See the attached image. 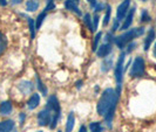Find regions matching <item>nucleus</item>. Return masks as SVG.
I'll list each match as a JSON object with an SVG mask.
<instances>
[{
	"label": "nucleus",
	"instance_id": "obj_15",
	"mask_svg": "<svg viewBox=\"0 0 156 132\" xmlns=\"http://www.w3.org/2000/svg\"><path fill=\"white\" fill-rule=\"evenodd\" d=\"M76 4H78V2H75V1L67 0V1L65 2V7L67 8V9H69V11H72V12H75L78 15H81V12H80L79 7L76 6Z\"/></svg>",
	"mask_w": 156,
	"mask_h": 132
},
{
	"label": "nucleus",
	"instance_id": "obj_37",
	"mask_svg": "<svg viewBox=\"0 0 156 132\" xmlns=\"http://www.w3.org/2000/svg\"><path fill=\"white\" fill-rule=\"evenodd\" d=\"M23 120H25V115L21 113V115H20V123H21V124L23 123Z\"/></svg>",
	"mask_w": 156,
	"mask_h": 132
},
{
	"label": "nucleus",
	"instance_id": "obj_34",
	"mask_svg": "<svg viewBox=\"0 0 156 132\" xmlns=\"http://www.w3.org/2000/svg\"><path fill=\"white\" fill-rule=\"evenodd\" d=\"M79 132H87L86 126H83V125H82V126H81V127H80V130H79Z\"/></svg>",
	"mask_w": 156,
	"mask_h": 132
},
{
	"label": "nucleus",
	"instance_id": "obj_11",
	"mask_svg": "<svg viewBox=\"0 0 156 132\" xmlns=\"http://www.w3.org/2000/svg\"><path fill=\"white\" fill-rule=\"evenodd\" d=\"M40 104V96L38 95V93H33L31 96V98L28 100V102H27V105H28V108L31 110L35 109L38 105Z\"/></svg>",
	"mask_w": 156,
	"mask_h": 132
},
{
	"label": "nucleus",
	"instance_id": "obj_4",
	"mask_svg": "<svg viewBox=\"0 0 156 132\" xmlns=\"http://www.w3.org/2000/svg\"><path fill=\"white\" fill-rule=\"evenodd\" d=\"M144 60L141 57V56H137L133 62V66L129 70V75L132 77H142L144 75Z\"/></svg>",
	"mask_w": 156,
	"mask_h": 132
},
{
	"label": "nucleus",
	"instance_id": "obj_24",
	"mask_svg": "<svg viewBox=\"0 0 156 132\" xmlns=\"http://www.w3.org/2000/svg\"><path fill=\"white\" fill-rule=\"evenodd\" d=\"M110 11H112V7H110L109 5H108V6H107V8H106V15H105V20H103V26H107V25L109 23Z\"/></svg>",
	"mask_w": 156,
	"mask_h": 132
},
{
	"label": "nucleus",
	"instance_id": "obj_40",
	"mask_svg": "<svg viewBox=\"0 0 156 132\" xmlns=\"http://www.w3.org/2000/svg\"><path fill=\"white\" fill-rule=\"evenodd\" d=\"M11 132H16V131H13V130H12V131H11Z\"/></svg>",
	"mask_w": 156,
	"mask_h": 132
},
{
	"label": "nucleus",
	"instance_id": "obj_26",
	"mask_svg": "<svg viewBox=\"0 0 156 132\" xmlns=\"http://www.w3.org/2000/svg\"><path fill=\"white\" fill-rule=\"evenodd\" d=\"M85 22H86V25L88 26V28H89L90 31H93V25H92V20H90V15H89V14H86V15H85Z\"/></svg>",
	"mask_w": 156,
	"mask_h": 132
},
{
	"label": "nucleus",
	"instance_id": "obj_28",
	"mask_svg": "<svg viewBox=\"0 0 156 132\" xmlns=\"http://www.w3.org/2000/svg\"><path fill=\"white\" fill-rule=\"evenodd\" d=\"M55 8V4L53 2V0H48V5H47V7L44 9V12H48V11H51V9H54Z\"/></svg>",
	"mask_w": 156,
	"mask_h": 132
},
{
	"label": "nucleus",
	"instance_id": "obj_16",
	"mask_svg": "<svg viewBox=\"0 0 156 132\" xmlns=\"http://www.w3.org/2000/svg\"><path fill=\"white\" fill-rule=\"evenodd\" d=\"M74 125H75V117L74 113L70 112L67 118V124H66V132H72V130L74 129Z\"/></svg>",
	"mask_w": 156,
	"mask_h": 132
},
{
	"label": "nucleus",
	"instance_id": "obj_12",
	"mask_svg": "<svg viewBox=\"0 0 156 132\" xmlns=\"http://www.w3.org/2000/svg\"><path fill=\"white\" fill-rule=\"evenodd\" d=\"M33 88H34V86L32 84L30 81H23V82H21L20 83V86H19V89L23 91V93H25V95H27V93H30L33 90Z\"/></svg>",
	"mask_w": 156,
	"mask_h": 132
},
{
	"label": "nucleus",
	"instance_id": "obj_23",
	"mask_svg": "<svg viewBox=\"0 0 156 132\" xmlns=\"http://www.w3.org/2000/svg\"><path fill=\"white\" fill-rule=\"evenodd\" d=\"M102 38V33H98L94 38V42H93V52H96L98 50V45L100 42V39Z\"/></svg>",
	"mask_w": 156,
	"mask_h": 132
},
{
	"label": "nucleus",
	"instance_id": "obj_41",
	"mask_svg": "<svg viewBox=\"0 0 156 132\" xmlns=\"http://www.w3.org/2000/svg\"><path fill=\"white\" fill-rule=\"evenodd\" d=\"M142 1H147V0H142Z\"/></svg>",
	"mask_w": 156,
	"mask_h": 132
},
{
	"label": "nucleus",
	"instance_id": "obj_6",
	"mask_svg": "<svg viewBox=\"0 0 156 132\" xmlns=\"http://www.w3.org/2000/svg\"><path fill=\"white\" fill-rule=\"evenodd\" d=\"M123 71H125V53H121V55L119 56L116 66H115V80H116L117 88H121Z\"/></svg>",
	"mask_w": 156,
	"mask_h": 132
},
{
	"label": "nucleus",
	"instance_id": "obj_14",
	"mask_svg": "<svg viewBox=\"0 0 156 132\" xmlns=\"http://www.w3.org/2000/svg\"><path fill=\"white\" fill-rule=\"evenodd\" d=\"M7 45H8V41L6 35L2 32H0V56L4 54L5 50L7 49Z\"/></svg>",
	"mask_w": 156,
	"mask_h": 132
},
{
	"label": "nucleus",
	"instance_id": "obj_19",
	"mask_svg": "<svg viewBox=\"0 0 156 132\" xmlns=\"http://www.w3.org/2000/svg\"><path fill=\"white\" fill-rule=\"evenodd\" d=\"M89 127H90V131H92V132H102V131H103V127H102V125L100 124L99 122L90 123Z\"/></svg>",
	"mask_w": 156,
	"mask_h": 132
},
{
	"label": "nucleus",
	"instance_id": "obj_1",
	"mask_svg": "<svg viewBox=\"0 0 156 132\" xmlns=\"http://www.w3.org/2000/svg\"><path fill=\"white\" fill-rule=\"evenodd\" d=\"M120 93H121V88H117L116 90L108 88L102 93L101 97L98 103V113L100 116H103L107 124L112 125V120L114 118V113H115V109H116V104L119 102V97H120Z\"/></svg>",
	"mask_w": 156,
	"mask_h": 132
},
{
	"label": "nucleus",
	"instance_id": "obj_35",
	"mask_svg": "<svg viewBox=\"0 0 156 132\" xmlns=\"http://www.w3.org/2000/svg\"><path fill=\"white\" fill-rule=\"evenodd\" d=\"M0 5L1 6H6L7 5V1L6 0H0Z\"/></svg>",
	"mask_w": 156,
	"mask_h": 132
},
{
	"label": "nucleus",
	"instance_id": "obj_2",
	"mask_svg": "<svg viewBox=\"0 0 156 132\" xmlns=\"http://www.w3.org/2000/svg\"><path fill=\"white\" fill-rule=\"evenodd\" d=\"M60 113L61 110L58 98L55 96H51L47 101L45 109H42L38 113V123L41 126L49 125L51 129H55L60 118Z\"/></svg>",
	"mask_w": 156,
	"mask_h": 132
},
{
	"label": "nucleus",
	"instance_id": "obj_3",
	"mask_svg": "<svg viewBox=\"0 0 156 132\" xmlns=\"http://www.w3.org/2000/svg\"><path fill=\"white\" fill-rule=\"evenodd\" d=\"M143 34H144V28H143V27L133 28V29H130V31L126 32L125 34H122V35L115 38V39H114V42H115V45H116L120 49H123L127 45H129L130 42H133L134 39L139 38V36L143 35Z\"/></svg>",
	"mask_w": 156,
	"mask_h": 132
},
{
	"label": "nucleus",
	"instance_id": "obj_7",
	"mask_svg": "<svg viewBox=\"0 0 156 132\" xmlns=\"http://www.w3.org/2000/svg\"><path fill=\"white\" fill-rule=\"evenodd\" d=\"M129 5H130V0H125V1L121 2V5L117 7L116 20L119 22H120L121 20H123L125 16L127 15V12L129 11Z\"/></svg>",
	"mask_w": 156,
	"mask_h": 132
},
{
	"label": "nucleus",
	"instance_id": "obj_13",
	"mask_svg": "<svg viewBox=\"0 0 156 132\" xmlns=\"http://www.w3.org/2000/svg\"><path fill=\"white\" fill-rule=\"evenodd\" d=\"M12 103L11 102H2L0 104V113L1 115H8L12 112Z\"/></svg>",
	"mask_w": 156,
	"mask_h": 132
},
{
	"label": "nucleus",
	"instance_id": "obj_42",
	"mask_svg": "<svg viewBox=\"0 0 156 132\" xmlns=\"http://www.w3.org/2000/svg\"><path fill=\"white\" fill-rule=\"evenodd\" d=\"M37 132H42V131H37Z\"/></svg>",
	"mask_w": 156,
	"mask_h": 132
},
{
	"label": "nucleus",
	"instance_id": "obj_27",
	"mask_svg": "<svg viewBox=\"0 0 156 132\" xmlns=\"http://www.w3.org/2000/svg\"><path fill=\"white\" fill-rule=\"evenodd\" d=\"M99 19H100V18H99V15H98V14H95V15H94V18H93V31L92 32H95L96 31V29H98V25H99Z\"/></svg>",
	"mask_w": 156,
	"mask_h": 132
},
{
	"label": "nucleus",
	"instance_id": "obj_9",
	"mask_svg": "<svg viewBox=\"0 0 156 132\" xmlns=\"http://www.w3.org/2000/svg\"><path fill=\"white\" fill-rule=\"evenodd\" d=\"M154 39H155V31H154V28H150L148 32V35H147V38L144 40V50L146 52L150 48V45L153 43Z\"/></svg>",
	"mask_w": 156,
	"mask_h": 132
},
{
	"label": "nucleus",
	"instance_id": "obj_43",
	"mask_svg": "<svg viewBox=\"0 0 156 132\" xmlns=\"http://www.w3.org/2000/svg\"><path fill=\"white\" fill-rule=\"evenodd\" d=\"M59 132H61V131H59Z\"/></svg>",
	"mask_w": 156,
	"mask_h": 132
},
{
	"label": "nucleus",
	"instance_id": "obj_32",
	"mask_svg": "<svg viewBox=\"0 0 156 132\" xmlns=\"http://www.w3.org/2000/svg\"><path fill=\"white\" fill-rule=\"evenodd\" d=\"M23 0H11V4L12 5H16V4H20Z\"/></svg>",
	"mask_w": 156,
	"mask_h": 132
},
{
	"label": "nucleus",
	"instance_id": "obj_21",
	"mask_svg": "<svg viewBox=\"0 0 156 132\" xmlns=\"http://www.w3.org/2000/svg\"><path fill=\"white\" fill-rule=\"evenodd\" d=\"M27 21H28V25H30V31H31L32 39H34V36H35V23H34L33 19H31V18H27Z\"/></svg>",
	"mask_w": 156,
	"mask_h": 132
},
{
	"label": "nucleus",
	"instance_id": "obj_18",
	"mask_svg": "<svg viewBox=\"0 0 156 132\" xmlns=\"http://www.w3.org/2000/svg\"><path fill=\"white\" fill-rule=\"evenodd\" d=\"M38 7H39V2H38L37 0H30V1L26 2V8H27V11H30V12L37 11Z\"/></svg>",
	"mask_w": 156,
	"mask_h": 132
},
{
	"label": "nucleus",
	"instance_id": "obj_38",
	"mask_svg": "<svg viewBox=\"0 0 156 132\" xmlns=\"http://www.w3.org/2000/svg\"><path fill=\"white\" fill-rule=\"evenodd\" d=\"M153 54H154V56L156 57V42H155V45H154V49H153Z\"/></svg>",
	"mask_w": 156,
	"mask_h": 132
},
{
	"label": "nucleus",
	"instance_id": "obj_8",
	"mask_svg": "<svg viewBox=\"0 0 156 132\" xmlns=\"http://www.w3.org/2000/svg\"><path fill=\"white\" fill-rule=\"evenodd\" d=\"M134 14H135V7H133L129 12H128V14H127V16H126L125 22L122 23V26H121V29H128V28L130 27V25H132V22H133Z\"/></svg>",
	"mask_w": 156,
	"mask_h": 132
},
{
	"label": "nucleus",
	"instance_id": "obj_20",
	"mask_svg": "<svg viewBox=\"0 0 156 132\" xmlns=\"http://www.w3.org/2000/svg\"><path fill=\"white\" fill-rule=\"evenodd\" d=\"M46 12H42L41 14H39V16L37 18V21H35V29H39L40 27H41V25H42V21L45 20V18H46Z\"/></svg>",
	"mask_w": 156,
	"mask_h": 132
},
{
	"label": "nucleus",
	"instance_id": "obj_5",
	"mask_svg": "<svg viewBox=\"0 0 156 132\" xmlns=\"http://www.w3.org/2000/svg\"><path fill=\"white\" fill-rule=\"evenodd\" d=\"M112 48H113V38H112V34L108 33L106 35L105 42L96 50V54H98L99 57H106V56H108L112 53Z\"/></svg>",
	"mask_w": 156,
	"mask_h": 132
},
{
	"label": "nucleus",
	"instance_id": "obj_30",
	"mask_svg": "<svg viewBox=\"0 0 156 132\" xmlns=\"http://www.w3.org/2000/svg\"><path fill=\"white\" fill-rule=\"evenodd\" d=\"M117 28H119V21L115 19V21H114V27H113V32L117 31Z\"/></svg>",
	"mask_w": 156,
	"mask_h": 132
},
{
	"label": "nucleus",
	"instance_id": "obj_10",
	"mask_svg": "<svg viewBox=\"0 0 156 132\" xmlns=\"http://www.w3.org/2000/svg\"><path fill=\"white\" fill-rule=\"evenodd\" d=\"M14 125L13 120H4L0 123V132H11L14 129Z\"/></svg>",
	"mask_w": 156,
	"mask_h": 132
},
{
	"label": "nucleus",
	"instance_id": "obj_39",
	"mask_svg": "<svg viewBox=\"0 0 156 132\" xmlns=\"http://www.w3.org/2000/svg\"><path fill=\"white\" fill-rule=\"evenodd\" d=\"M72 1H74V0H72ZM78 1H79V0H75V2H78Z\"/></svg>",
	"mask_w": 156,
	"mask_h": 132
},
{
	"label": "nucleus",
	"instance_id": "obj_36",
	"mask_svg": "<svg viewBox=\"0 0 156 132\" xmlns=\"http://www.w3.org/2000/svg\"><path fill=\"white\" fill-rule=\"evenodd\" d=\"M81 86H82V81H78V82H76V88H78V89H80V88H81Z\"/></svg>",
	"mask_w": 156,
	"mask_h": 132
},
{
	"label": "nucleus",
	"instance_id": "obj_25",
	"mask_svg": "<svg viewBox=\"0 0 156 132\" xmlns=\"http://www.w3.org/2000/svg\"><path fill=\"white\" fill-rule=\"evenodd\" d=\"M141 21H142V22H149V21H150V16H149L147 9H143V11H142V14H141Z\"/></svg>",
	"mask_w": 156,
	"mask_h": 132
},
{
	"label": "nucleus",
	"instance_id": "obj_22",
	"mask_svg": "<svg viewBox=\"0 0 156 132\" xmlns=\"http://www.w3.org/2000/svg\"><path fill=\"white\" fill-rule=\"evenodd\" d=\"M37 86H38V89L41 91V93H42L44 96H46V95H47V89L45 88L44 83L41 82V80H40L39 77H37Z\"/></svg>",
	"mask_w": 156,
	"mask_h": 132
},
{
	"label": "nucleus",
	"instance_id": "obj_17",
	"mask_svg": "<svg viewBox=\"0 0 156 132\" xmlns=\"http://www.w3.org/2000/svg\"><path fill=\"white\" fill-rule=\"evenodd\" d=\"M112 66H113V59H112V57H106V59L102 61V67H101L102 71L107 73V71L112 68Z\"/></svg>",
	"mask_w": 156,
	"mask_h": 132
},
{
	"label": "nucleus",
	"instance_id": "obj_33",
	"mask_svg": "<svg viewBox=\"0 0 156 132\" xmlns=\"http://www.w3.org/2000/svg\"><path fill=\"white\" fill-rule=\"evenodd\" d=\"M88 1H89V4H90L93 7H95V6L98 5V4H96V0H88Z\"/></svg>",
	"mask_w": 156,
	"mask_h": 132
},
{
	"label": "nucleus",
	"instance_id": "obj_29",
	"mask_svg": "<svg viewBox=\"0 0 156 132\" xmlns=\"http://www.w3.org/2000/svg\"><path fill=\"white\" fill-rule=\"evenodd\" d=\"M128 46V49H127V53H130V52H133L134 47H136V43L135 42H130L129 45H127Z\"/></svg>",
	"mask_w": 156,
	"mask_h": 132
},
{
	"label": "nucleus",
	"instance_id": "obj_31",
	"mask_svg": "<svg viewBox=\"0 0 156 132\" xmlns=\"http://www.w3.org/2000/svg\"><path fill=\"white\" fill-rule=\"evenodd\" d=\"M101 8H103V5H102V4H99V5H96V6H95V9H96V12H99Z\"/></svg>",
	"mask_w": 156,
	"mask_h": 132
}]
</instances>
